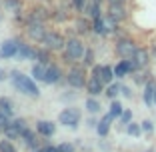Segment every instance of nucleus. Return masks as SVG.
<instances>
[{"label": "nucleus", "mask_w": 156, "mask_h": 152, "mask_svg": "<svg viewBox=\"0 0 156 152\" xmlns=\"http://www.w3.org/2000/svg\"><path fill=\"white\" fill-rule=\"evenodd\" d=\"M10 122H12V120H10V116H8V114H4V112L0 110V128H2V132H4V128L10 124Z\"/></svg>", "instance_id": "38"}, {"label": "nucleus", "mask_w": 156, "mask_h": 152, "mask_svg": "<svg viewBox=\"0 0 156 152\" xmlns=\"http://www.w3.org/2000/svg\"><path fill=\"white\" fill-rule=\"evenodd\" d=\"M58 152H74V146L70 142H62L58 144Z\"/></svg>", "instance_id": "40"}, {"label": "nucleus", "mask_w": 156, "mask_h": 152, "mask_svg": "<svg viewBox=\"0 0 156 152\" xmlns=\"http://www.w3.org/2000/svg\"><path fill=\"white\" fill-rule=\"evenodd\" d=\"M50 16H52V20H56V22H66V20H68V10L58 8V10H54Z\"/></svg>", "instance_id": "34"}, {"label": "nucleus", "mask_w": 156, "mask_h": 152, "mask_svg": "<svg viewBox=\"0 0 156 152\" xmlns=\"http://www.w3.org/2000/svg\"><path fill=\"white\" fill-rule=\"evenodd\" d=\"M42 152H58V146H50V144H48V146L42 148Z\"/></svg>", "instance_id": "44"}, {"label": "nucleus", "mask_w": 156, "mask_h": 152, "mask_svg": "<svg viewBox=\"0 0 156 152\" xmlns=\"http://www.w3.org/2000/svg\"><path fill=\"white\" fill-rule=\"evenodd\" d=\"M28 18H32V20H38V22H44L46 24V20L50 18V14L46 12L44 8H34L32 12H30V16Z\"/></svg>", "instance_id": "28"}, {"label": "nucleus", "mask_w": 156, "mask_h": 152, "mask_svg": "<svg viewBox=\"0 0 156 152\" xmlns=\"http://www.w3.org/2000/svg\"><path fill=\"white\" fill-rule=\"evenodd\" d=\"M126 132H128L130 136H140V134H142V126L136 124V122H130V124L126 126Z\"/></svg>", "instance_id": "36"}, {"label": "nucleus", "mask_w": 156, "mask_h": 152, "mask_svg": "<svg viewBox=\"0 0 156 152\" xmlns=\"http://www.w3.org/2000/svg\"><path fill=\"white\" fill-rule=\"evenodd\" d=\"M40 44L46 46V48H50L52 52H62L66 48V38L60 32H56V30H46V34H44Z\"/></svg>", "instance_id": "5"}, {"label": "nucleus", "mask_w": 156, "mask_h": 152, "mask_svg": "<svg viewBox=\"0 0 156 152\" xmlns=\"http://www.w3.org/2000/svg\"><path fill=\"white\" fill-rule=\"evenodd\" d=\"M80 118H82V114H80L78 108H64L58 114V122L64 126H70V128H76L80 124Z\"/></svg>", "instance_id": "6"}, {"label": "nucleus", "mask_w": 156, "mask_h": 152, "mask_svg": "<svg viewBox=\"0 0 156 152\" xmlns=\"http://www.w3.org/2000/svg\"><path fill=\"white\" fill-rule=\"evenodd\" d=\"M32 152H42V148H36V150H32Z\"/></svg>", "instance_id": "48"}, {"label": "nucleus", "mask_w": 156, "mask_h": 152, "mask_svg": "<svg viewBox=\"0 0 156 152\" xmlns=\"http://www.w3.org/2000/svg\"><path fill=\"white\" fill-rule=\"evenodd\" d=\"M94 2H98V4H102V2H104V0H94Z\"/></svg>", "instance_id": "49"}, {"label": "nucleus", "mask_w": 156, "mask_h": 152, "mask_svg": "<svg viewBox=\"0 0 156 152\" xmlns=\"http://www.w3.org/2000/svg\"><path fill=\"white\" fill-rule=\"evenodd\" d=\"M84 52H86V44H84L80 38L72 36V38L66 40V48L62 50V58H64V62L74 64V62H80V60H82Z\"/></svg>", "instance_id": "2"}, {"label": "nucleus", "mask_w": 156, "mask_h": 152, "mask_svg": "<svg viewBox=\"0 0 156 152\" xmlns=\"http://www.w3.org/2000/svg\"><path fill=\"white\" fill-rule=\"evenodd\" d=\"M88 2H90V0H70V4H72V8L76 10L78 14H84V12H86V6H88Z\"/></svg>", "instance_id": "33"}, {"label": "nucleus", "mask_w": 156, "mask_h": 152, "mask_svg": "<svg viewBox=\"0 0 156 152\" xmlns=\"http://www.w3.org/2000/svg\"><path fill=\"white\" fill-rule=\"evenodd\" d=\"M112 116L110 114H104L100 120H98V124H96V132H98V136H106V134L110 132V124H112Z\"/></svg>", "instance_id": "19"}, {"label": "nucleus", "mask_w": 156, "mask_h": 152, "mask_svg": "<svg viewBox=\"0 0 156 152\" xmlns=\"http://www.w3.org/2000/svg\"><path fill=\"white\" fill-rule=\"evenodd\" d=\"M134 60H136V64L140 66V70L142 68H148L150 66V60H152V54H150V50L148 48H138L136 50V54H134Z\"/></svg>", "instance_id": "15"}, {"label": "nucleus", "mask_w": 156, "mask_h": 152, "mask_svg": "<svg viewBox=\"0 0 156 152\" xmlns=\"http://www.w3.org/2000/svg\"><path fill=\"white\" fill-rule=\"evenodd\" d=\"M154 104H156V96H154Z\"/></svg>", "instance_id": "50"}, {"label": "nucleus", "mask_w": 156, "mask_h": 152, "mask_svg": "<svg viewBox=\"0 0 156 152\" xmlns=\"http://www.w3.org/2000/svg\"><path fill=\"white\" fill-rule=\"evenodd\" d=\"M90 76H94V78H100V76H102V64H94V66H92Z\"/></svg>", "instance_id": "39"}, {"label": "nucleus", "mask_w": 156, "mask_h": 152, "mask_svg": "<svg viewBox=\"0 0 156 152\" xmlns=\"http://www.w3.org/2000/svg\"><path fill=\"white\" fill-rule=\"evenodd\" d=\"M50 48H46V46H40L34 50V60L36 62H42V64H52V54H50Z\"/></svg>", "instance_id": "18"}, {"label": "nucleus", "mask_w": 156, "mask_h": 152, "mask_svg": "<svg viewBox=\"0 0 156 152\" xmlns=\"http://www.w3.org/2000/svg\"><path fill=\"white\" fill-rule=\"evenodd\" d=\"M36 130H32V128H24L22 130V134H20V140H24V144H26L30 150H36L38 148V140H36Z\"/></svg>", "instance_id": "17"}, {"label": "nucleus", "mask_w": 156, "mask_h": 152, "mask_svg": "<svg viewBox=\"0 0 156 152\" xmlns=\"http://www.w3.org/2000/svg\"><path fill=\"white\" fill-rule=\"evenodd\" d=\"M0 152H18V148L12 144L10 138H4V140H0Z\"/></svg>", "instance_id": "35"}, {"label": "nucleus", "mask_w": 156, "mask_h": 152, "mask_svg": "<svg viewBox=\"0 0 156 152\" xmlns=\"http://www.w3.org/2000/svg\"><path fill=\"white\" fill-rule=\"evenodd\" d=\"M122 112H124V106L114 98V100L110 102V110H108V114H110L112 118H120V116H122Z\"/></svg>", "instance_id": "32"}, {"label": "nucleus", "mask_w": 156, "mask_h": 152, "mask_svg": "<svg viewBox=\"0 0 156 152\" xmlns=\"http://www.w3.org/2000/svg\"><path fill=\"white\" fill-rule=\"evenodd\" d=\"M116 78V74H114V66H108V64H102V76L100 80L108 86V84H112Z\"/></svg>", "instance_id": "21"}, {"label": "nucleus", "mask_w": 156, "mask_h": 152, "mask_svg": "<svg viewBox=\"0 0 156 152\" xmlns=\"http://www.w3.org/2000/svg\"><path fill=\"white\" fill-rule=\"evenodd\" d=\"M88 76H90V74L86 72V66H84V64H76V62H74V64L68 68V72L64 74V80L68 82V86L76 88V90H82V88H86Z\"/></svg>", "instance_id": "1"}, {"label": "nucleus", "mask_w": 156, "mask_h": 152, "mask_svg": "<svg viewBox=\"0 0 156 152\" xmlns=\"http://www.w3.org/2000/svg\"><path fill=\"white\" fill-rule=\"evenodd\" d=\"M4 8L12 14L22 12V0H4Z\"/></svg>", "instance_id": "30"}, {"label": "nucleus", "mask_w": 156, "mask_h": 152, "mask_svg": "<svg viewBox=\"0 0 156 152\" xmlns=\"http://www.w3.org/2000/svg\"><path fill=\"white\" fill-rule=\"evenodd\" d=\"M140 126H142V132H152V130H154V126H152L150 120H142Z\"/></svg>", "instance_id": "41"}, {"label": "nucleus", "mask_w": 156, "mask_h": 152, "mask_svg": "<svg viewBox=\"0 0 156 152\" xmlns=\"http://www.w3.org/2000/svg\"><path fill=\"white\" fill-rule=\"evenodd\" d=\"M2 134H4V138H10V140H14V138H20V134H22V130H20L18 126L14 124V122H10V124L4 128V132H2Z\"/></svg>", "instance_id": "24"}, {"label": "nucleus", "mask_w": 156, "mask_h": 152, "mask_svg": "<svg viewBox=\"0 0 156 152\" xmlns=\"http://www.w3.org/2000/svg\"><path fill=\"white\" fill-rule=\"evenodd\" d=\"M46 70H48V64H42V62H36V64L32 66V78L34 80H44L46 76Z\"/></svg>", "instance_id": "23"}, {"label": "nucleus", "mask_w": 156, "mask_h": 152, "mask_svg": "<svg viewBox=\"0 0 156 152\" xmlns=\"http://www.w3.org/2000/svg\"><path fill=\"white\" fill-rule=\"evenodd\" d=\"M106 2H108V6H126L128 0H106Z\"/></svg>", "instance_id": "42"}, {"label": "nucleus", "mask_w": 156, "mask_h": 152, "mask_svg": "<svg viewBox=\"0 0 156 152\" xmlns=\"http://www.w3.org/2000/svg\"><path fill=\"white\" fill-rule=\"evenodd\" d=\"M120 94H124L126 98H130V96H132V92H130V88H128V86H122V92H120Z\"/></svg>", "instance_id": "45"}, {"label": "nucleus", "mask_w": 156, "mask_h": 152, "mask_svg": "<svg viewBox=\"0 0 156 152\" xmlns=\"http://www.w3.org/2000/svg\"><path fill=\"white\" fill-rule=\"evenodd\" d=\"M88 16V18H98V16H102V4H98V2H94V0H90L86 6V12H84Z\"/></svg>", "instance_id": "20"}, {"label": "nucleus", "mask_w": 156, "mask_h": 152, "mask_svg": "<svg viewBox=\"0 0 156 152\" xmlns=\"http://www.w3.org/2000/svg\"><path fill=\"white\" fill-rule=\"evenodd\" d=\"M12 122H14V124H16V126H18L20 130L28 128V126H26V120H24V118H16V120H12Z\"/></svg>", "instance_id": "43"}, {"label": "nucleus", "mask_w": 156, "mask_h": 152, "mask_svg": "<svg viewBox=\"0 0 156 152\" xmlns=\"http://www.w3.org/2000/svg\"><path fill=\"white\" fill-rule=\"evenodd\" d=\"M152 76H150V72H148V68H142V70H138V72H134V82L136 84H146L148 80H150Z\"/></svg>", "instance_id": "31"}, {"label": "nucleus", "mask_w": 156, "mask_h": 152, "mask_svg": "<svg viewBox=\"0 0 156 152\" xmlns=\"http://www.w3.org/2000/svg\"><path fill=\"white\" fill-rule=\"evenodd\" d=\"M34 50L36 48H30V44H24V42H20V46H18V58L22 60H34Z\"/></svg>", "instance_id": "22"}, {"label": "nucleus", "mask_w": 156, "mask_h": 152, "mask_svg": "<svg viewBox=\"0 0 156 152\" xmlns=\"http://www.w3.org/2000/svg\"><path fill=\"white\" fill-rule=\"evenodd\" d=\"M26 34H28V38H30V40L42 42V38H44V34H46L44 22H38V20L28 18L26 20Z\"/></svg>", "instance_id": "7"}, {"label": "nucleus", "mask_w": 156, "mask_h": 152, "mask_svg": "<svg viewBox=\"0 0 156 152\" xmlns=\"http://www.w3.org/2000/svg\"><path fill=\"white\" fill-rule=\"evenodd\" d=\"M74 28L80 36H86L92 32V18H88L86 14H78V18L74 20Z\"/></svg>", "instance_id": "9"}, {"label": "nucleus", "mask_w": 156, "mask_h": 152, "mask_svg": "<svg viewBox=\"0 0 156 152\" xmlns=\"http://www.w3.org/2000/svg\"><path fill=\"white\" fill-rule=\"evenodd\" d=\"M92 32L98 34V36H108V34H112L110 26H108V20H106V14H102V16L92 20Z\"/></svg>", "instance_id": "10"}, {"label": "nucleus", "mask_w": 156, "mask_h": 152, "mask_svg": "<svg viewBox=\"0 0 156 152\" xmlns=\"http://www.w3.org/2000/svg\"><path fill=\"white\" fill-rule=\"evenodd\" d=\"M104 90H106V84L102 82L100 78L88 76V82H86V92L90 94V96H100V94H104Z\"/></svg>", "instance_id": "11"}, {"label": "nucleus", "mask_w": 156, "mask_h": 152, "mask_svg": "<svg viewBox=\"0 0 156 152\" xmlns=\"http://www.w3.org/2000/svg\"><path fill=\"white\" fill-rule=\"evenodd\" d=\"M150 54H152V56H156V44H154V46L150 48Z\"/></svg>", "instance_id": "47"}, {"label": "nucleus", "mask_w": 156, "mask_h": 152, "mask_svg": "<svg viewBox=\"0 0 156 152\" xmlns=\"http://www.w3.org/2000/svg\"><path fill=\"white\" fill-rule=\"evenodd\" d=\"M0 110L4 112V114L12 116L14 114V102L10 100L8 96H2V98H0Z\"/></svg>", "instance_id": "29"}, {"label": "nucleus", "mask_w": 156, "mask_h": 152, "mask_svg": "<svg viewBox=\"0 0 156 152\" xmlns=\"http://www.w3.org/2000/svg\"><path fill=\"white\" fill-rule=\"evenodd\" d=\"M62 78H64V72L60 70V66L48 64V70H46V76H44V82L46 84H58Z\"/></svg>", "instance_id": "12"}, {"label": "nucleus", "mask_w": 156, "mask_h": 152, "mask_svg": "<svg viewBox=\"0 0 156 152\" xmlns=\"http://www.w3.org/2000/svg\"><path fill=\"white\" fill-rule=\"evenodd\" d=\"M138 44L134 38L130 36H118L116 38V44H114V52L118 58H134V54H136L138 50Z\"/></svg>", "instance_id": "4"}, {"label": "nucleus", "mask_w": 156, "mask_h": 152, "mask_svg": "<svg viewBox=\"0 0 156 152\" xmlns=\"http://www.w3.org/2000/svg\"><path fill=\"white\" fill-rule=\"evenodd\" d=\"M94 60H96V54H94V50H92L90 46H86V52H84V56H82V60H80V62H82L86 68H92V66L96 64Z\"/></svg>", "instance_id": "25"}, {"label": "nucleus", "mask_w": 156, "mask_h": 152, "mask_svg": "<svg viewBox=\"0 0 156 152\" xmlns=\"http://www.w3.org/2000/svg\"><path fill=\"white\" fill-rule=\"evenodd\" d=\"M4 78H6V72H4L2 68H0V80H4Z\"/></svg>", "instance_id": "46"}, {"label": "nucleus", "mask_w": 156, "mask_h": 152, "mask_svg": "<svg viewBox=\"0 0 156 152\" xmlns=\"http://www.w3.org/2000/svg\"><path fill=\"white\" fill-rule=\"evenodd\" d=\"M154 96H156V82H154V78H150L146 84H144V92H142L144 104L152 106V104H154Z\"/></svg>", "instance_id": "16"}, {"label": "nucleus", "mask_w": 156, "mask_h": 152, "mask_svg": "<svg viewBox=\"0 0 156 152\" xmlns=\"http://www.w3.org/2000/svg\"><path fill=\"white\" fill-rule=\"evenodd\" d=\"M18 46H20L18 40H6L0 46V58H14L18 54Z\"/></svg>", "instance_id": "13"}, {"label": "nucleus", "mask_w": 156, "mask_h": 152, "mask_svg": "<svg viewBox=\"0 0 156 152\" xmlns=\"http://www.w3.org/2000/svg\"><path fill=\"white\" fill-rule=\"evenodd\" d=\"M106 16L110 20H114L116 24H122L124 20L128 18V8H126V6H108Z\"/></svg>", "instance_id": "8"}, {"label": "nucleus", "mask_w": 156, "mask_h": 152, "mask_svg": "<svg viewBox=\"0 0 156 152\" xmlns=\"http://www.w3.org/2000/svg\"><path fill=\"white\" fill-rule=\"evenodd\" d=\"M84 106H86V110L90 112V114H98L100 112V102L96 100V96H90V98H86V102H84Z\"/></svg>", "instance_id": "27"}, {"label": "nucleus", "mask_w": 156, "mask_h": 152, "mask_svg": "<svg viewBox=\"0 0 156 152\" xmlns=\"http://www.w3.org/2000/svg\"><path fill=\"white\" fill-rule=\"evenodd\" d=\"M36 132L40 134L42 138H52L56 132V126L52 124L50 120H38L36 122Z\"/></svg>", "instance_id": "14"}, {"label": "nucleus", "mask_w": 156, "mask_h": 152, "mask_svg": "<svg viewBox=\"0 0 156 152\" xmlns=\"http://www.w3.org/2000/svg\"><path fill=\"white\" fill-rule=\"evenodd\" d=\"M120 92H122V84H118V82L108 84V86H106V90H104V94H106L108 98H110V100H114V98L118 96Z\"/></svg>", "instance_id": "26"}, {"label": "nucleus", "mask_w": 156, "mask_h": 152, "mask_svg": "<svg viewBox=\"0 0 156 152\" xmlns=\"http://www.w3.org/2000/svg\"><path fill=\"white\" fill-rule=\"evenodd\" d=\"M10 78H12L14 88H18L20 92L28 94V96H32V98H38V96H40V90H38V86L34 84V80L30 78V76H24L22 72L14 70V72L10 74Z\"/></svg>", "instance_id": "3"}, {"label": "nucleus", "mask_w": 156, "mask_h": 152, "mask_svg": "<svg viewBox=\"0 0 156 152\" xmlns=\"http://www.w3.org/2000/svg\"><path fill=\"white\" fill-rule=\"evenodd\" d=\"M0 134H2V128H0Z\"/></svg>", "instance_id": "51"}, {"label": "nucleus", "mask_w": 156, "mask_h": 152, "mask_svg": "<svg viewBox=\"0 0 156 152\" xmlns=\"http://www.w3.org/2000/svg\"><path fill=\"white\" fill-rule=\"evenodd\" d=\"M118 120H120V124H122V126H128L130 122H132V110H124L122 116H120Z\"/></svg>", "instance_id": "37"}]
</instances>
